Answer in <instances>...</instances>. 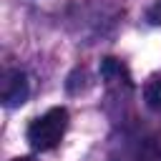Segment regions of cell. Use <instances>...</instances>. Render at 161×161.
Wrapping results in <instances>:
<instances>
[{
  "instance_id": "obj_1",
  "label": "cell",
  "mask_w": 161,
  "mask_h": 161,
  "mask_svg": "<svg viewBox=\"0 0 161 161\" xmlns=\"http://www.w3.org/2000/svg\"><path fill=\"white\" fill-rule=\"evenodd\" d=\"M68 128V111L65 108H50L43 116H38L30 126H28V143L35 151H50L60 143L63 133Z\"/></svg>"
},
{
  "instance_id": "obj_2",
  "label": "cell",
  "mask_w": 161,
  "mask_h": 161,
  "mask_svg": "<svg viewBox=\"0 0 161 161\" xmlns=\"http://www.w3.org/2000/svg\"><path fill=\"white\" fill-rule=\"evenodd\" d=\"M28 93H30V83H28V75L18 68H10L3 73V80H0V98L8 108H15V106H23L28 101Z\"/></svg>"
},
{
  "instance_id": "obj_3",
  "label": "cell",
  "mask_w": 161,
  "mask_h": 161,
  "mask_svg": "<svg viewBox=\"0 0 161 161\" xmlns=\"http://www.w3.org/2000/svg\"><path fill=\"white\" fill-rule=\"evenodd\" d=\"M143 101L148 108H161V75L153 73L143 83Z\"/></svg>"
},
{
  "instance_id": "obj_4",
  "label": "cell",
  "mask_w": 161,
  "mask_h": 161,
  "mask_svg": "<svg viewBox=\"0 0 161 161\" xmlns=\"http://www.w3.org/2000/svg\"><path fill=\"white\" fill-rule=\"evenodd\" d=\"M101 73H103L106 78H121V80L128 83V70H126V65H123L121 60H116V58H106L103 65H101Z\"/></svg>"
},
{
  "instance_id": "obj_5",
  "label": "cell",
  "mask_w": 161,
  "mask_h": 161,
  "mask_svg": "<svg viewBox=\"0 0 161 161\" xmlns=\"http://www.w3.org/2000/svg\"><path fill=\"white\" fill-rule=\"evenodd\" d=\"M148 20H151V23H156V25H161V0L148 10Z\"/></svg>"
},
{
  "instance_id": "obj_6",
  "label": "cell",
  "mask_w": 161,
  "mask_h": 161,
  "mask_svg": "<svg viewBox=\"0 0 161 161\" xmlns=\"http://www.w3.org/2000/svg\"><path fill=\"white\" fill-rule=\"evenodd\" d=\"M13 161H35V158H30V156H20V158H13Z\"/></svg>"
}]
</instances>
